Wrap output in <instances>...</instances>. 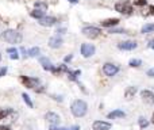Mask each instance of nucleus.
<instances>
[{"instance_id":"1","label":"nucleus","mask_w":154,"mask_h":130,"mask_svg":"<svg viewBox=\"0 0 154 130\" xmlns=\"http://www.w3.org/2000/svg\"><path fill=\"white\" fill-rule=\"evenodd\" d=\"M70 111L75 115L76 118H82L85 117V114L88 113V104L85 100L82 99H76V100L72 102L70 104Z\"/></svg>"},{"instance_id":"2","label":"nucleus","mask_w":154,"mask_h":130,"mask_svg":"<svg viewBox=\"0 0 154 130\" xmlns=\"http://www.w3.org/2000/svg\"><path fill=\"white\" fill-rule=\"evenodd\" d=\"M2 40L10 43H19L22 41V34L16 30H5L4 33H2Z\"/></svg>"},{"instance_id":"3","label":"nucleus","mask_w":154,"mask_h":130,"mask_svg":"<svg viewBox=\"0 0 154 130\" xmlns=\"http://www.w3.org/2000/svg\"><path fill=\"white\" fill-rule=\"evenodd\" d=\"M115 10H116L118 12L123 14V15H130V14L133 12V7H131V4L127 2V0L118 2L116 4H115Z\"/></svg>"},{"instance_id":"4","label":"nucleus","mask_w":154,"mask_h":130,"mask_svg":"<svg viewBox=\"0 0 154 130\" xmlns=\"http://www.w3.org/2000/svg\"><path fill=\"white\" fill-rule=\"evenodd\" d=\"M82 34H84L87 38L95 40V38H97L99 35L101 34V30L97 29V27H95V26H87L82 29Z\"/></svg>"},{"instance_id":"5","label":"nucleus","mask_w":154,"mask_h":130,"mask_svg":"<svg viewBox=\"0 0 154 130\" xmlns=\"http://www.w3.org/2000/svg\"><path fill=\"white\" fill-rule=\"evenodd\" d=\"M20 81L24 87L27 88H35L39 87V79L37 77H30V76H20Z\"/></svg>"},{"instance_id":"6","label":"nucleus","mask_w":154,"mask_h":130,"mask_svg":"<svg viewBox=\"0 0 154 130\" xmlns=\"http://www.w3.org/2000/svg\"><path fill=\"white\" fill-rule=\"evenodd\" d=\"M103 72H104L106 76L112 77L119 72V66L115 65V64H111V62H106V64L103 65Z\"/></svg>"},{"instance_id":"7","label":"nucleus","mask_w":154,"mask_h":130,"mask_svg":"<svg viewBox=\"0 0 154 130\" xmlns=\"http://www.w3.org/2000/svg\"><path fill=\"white\" fill-rule=\"evenodd\" d=\"M80 50H81L82 57H85V59H89V57H92L93 54H95L96 48L93 45H91V43H82Z\"/></svg>"},{"instance_id":"8","label":"nucleus","mask_w":154,"mask_h":130,"mask_svg":"<svg viewBox=\"0 0 154 130\" xmlns=\"http://www.w3.org/2000/svg\"><path fill=\"white\" fill-rule=\"evenodd\" d=\"M45 119L48 121V122L50 123V125L57 126V125L60 123V121H61V118H60V115L57 114V113H54V111H49V113H46Z\"/></svg>"},{"instance_id":"9","label":"nucleus","mask_w":154,"mask_h":130,"mask_svg":"<svg viewBox=\"0 0 154 130\" xmlns=\"http://www.w3.org/2000/svg\"><path fill=\"white\" fill-rule=\"evenodd\" d=\"M118 48L120 50H134L138 48V43L135 41H123V42L118 43Z\"/></svg>"},{"instance_id":"10","label":"nucleus","mask_w":154,"mask_h":130,"mask_svg":"<svg viewBox=\"0 0 154 130\" xmlns=\"http://www.w3.org/2000/svg\"><path fill=\"white\" fill-rule=\"evenodd\" d=\"M112 125L107 121H95L92 123V129L93 130H111Z\"/></svg>"},{"instance_id":"11","label":"nucleus","mask_w":154,"mask_h":130,"mask_svg":"<svg viewBox=\"0 0 154 130\" xmlns=\"http://www.w3.org/2000/svg\"><path fill=\"white\" fill-rule=\"evenodd\" d=\"M141 98L143 102H146L147 104H154V92L149 90H142L141 91Z\"/></svg>"},{"instance_id":"12","label":"nucleus","mask_w":154,"mask_h":130,"mask_svg":"<svg viewBox=\"0 0 154 130\" xmlns=\"http://www.w3.org/2000/svg\"><path fill=\"white\" fill-rule=\"evenodd\" d=\"M57 23V19L54 16H43L42 19H39V24L41 26H45V27H50L54 26Z\"/></svg>"},{"instance_id":"13","label":"nucleus","mask_w":154,"mask_h":130,"mask_svg":"<svg viewBox=\"0 0 154 130\" xmlns=\"http://www.w3.org/2000/svg\"><path fill=\"white\" fill-rule=\"evenodd\" d=\"M61 45H62V38L58 37V35H54V37H51L49 40V46L51 49H58L61 48Z\"/></svg>"},{"instance_id":"14","label":"nucleus","mask_w":154,"mask_h":130,"mask_svg":"<svg viewBox=\"0 0 154 130\" xmlns=\"http://www.w3.org/2000/svg\"><path fill=\"white\" fill-rule=\"evenodd\" d=\"M125 117H126V113L123 111V110H119V109L108 113V115H107L108 119H119V118H125Z\"/></svg>"},{"instance_id":"15","label":"nucleus","mask_w":154,"mask_h":130,"mask_svg":"<svg viewBox=\"0 0 154 130\" xmlns=\"http://www.w3.org/2000/svg\"><path fill=\"white\" fill-rule=\"evenodd\" d=\"M39 62H41V65L43 66V69H45V71H50V72H53V71H54V68H56V66L51 64L50 60L46 59V57H41V59H39Z\"/></svg>"},{"instance_id":"16","label":"nucleus","mask_w":154,"mask_h":130,"mask_svg":"<svg viewBox=\"0 0 154 130\" xmlns=\"http://www.w3.org/2000/svg\"><path fill=\"white\" fill-rule=\"evenodd\" d=\"M101 26L103 27H112V26H116L119 23V19L118 18H111V19H106V21L100 22Z\"/></svg>"},{"instance_id":"17","label":"nucleus","mask_w":154,"mask_h":130,"mask_svg":"<svg viewBox=\"0 0 154 130\" xmlns=\"http://www.w3.org/2000/svg\"><path fill=\"white\" fill-rule=\"evenodd\" d=\"M135 94H137V87H128L127 90L125 91V98L127 99V100H130V99L134 98Z\"/></svg>"},{"instance_id":"18","label":"nucleus","mask_w":154,"mask_h":130,"mask_svg":"<svg viewBox=\"0 0 154 130\" xmlns=\"http://www.w3.org/2000/svg\"><path fill=\"white\" fill-rule=\"evenodd\" d=\"M30 15L32 16V18H35V19H42L43 16H45V11H41V10H34V11H31L30 12Z\"/></svg>"},{"instance_id":"19","label":"nucleus","mask_w":154,"mask_h":130,"mask_svg":"<svg viewBox=\"0 0 154 130\" xmlns=\"http://www.w3.org/2000/svg\"><path fill=\"white\" fill-rule=\"evenodd\" d=\"M7 53L10 54V59H12V60H18V59H19L18 50H16L15 48H8V49H7Z\"/></svg>"},{"instance_id":"20","label":"nucleus","mask_w":154,"mask_h":130,"mask_svg":"<svg viewBox=\"0 0 154 130\" xmlns=\"http://www.w3.org/2000/svg\"><path fill=\"white\" fill-rule=\"evenodd\" d=\"M154 31V23H147L145 24L143 27H142L141 33H143V34H147V33H153Z\"/></svg>"},{"instance_id":"21","label":"nucleus","mask_w":154,"mask_h":130,"mask_svg":"<svg viewBox=\"0 0 154 130\" xmlns=\"http://www.w3.org/2000/svg\"><path fill=\"white\" fill-rule=\"evenodd\" d=\"M22 98H23V100H24V103L27 104V106L30 107V109H32L34 107V104H32V102H31V99H30V96L27 95V94H22Z\"/></svg>"},{"instance_id":"22","label":"nucleus","mask_w":154,"mask_h":130,"mask_svg":"<svg viewBox=\"0 0 154 130\" xmlns=\"http://www.w3.org/2000/svg\"><path fill=\"white\" fill-rule=\"evenodd\" d=\"M35 10H41V11H46L48 10V4L43 2H37L35 3Z\"/></svg>"},{"instance_id":"23","label":"nucleus","mask_w":154,"mask_h":130,"mask_svg":"<svg viewBox=\"0 0 154 130\" xmlns=\"http://www.w3.org/2000/svg\"><path fill=\"white\" fill-rule=\"evenodd\" d=\"M128 65L133 66V68H138V66H141V65H142V61H141L139 59H133V60H130Z\"/></svg>"},{"instance_id":"24","label":"nucleus","mask_w":154,"mask_h":130,"mask_svg":"<svg viewBox=\"0 0 154 130\" xmlns=\"http://www.w3.org/2000/svg\"><path fill=\"white\" fill-rule=\"evenodd\" d=\"M138 123H139V128H141V129H145V128H147V126H149V122H147L146 118H143V117H139Z\"/></svg>"},{"instance_id":"25","label":"nucleus","mask_w":154,"mask_h":130,"mask_svg":"<svg viewBox=\"0 0 154 130\" xmlns=\"http://www.w3.org/2000/svg\"><path fill=\"white\" fill-rule=\"evenodd\" d=\"M11 113V109H0V121L4 119L5 117H8Z\"/></svg>"},{"instance_id":"26","label":"nucleus","mask_w":154,"mask_h":130,"mask_svg":"<svg viewBox=\"0 0 154 130\" xmlns=\"http://www.w3.org/2000/svg\"><path fill=\"white\" fill-rule=\"evenodd\" d=\"M80 73H81L80 71H75V72L69 71V72H68V75H69V79L73 80V81H77V76H80Z\"/></svg>"},{"instance_id":"27","label":"nucleus","mask_w":154,"mask_h":130,"mask_svg":"<svg viewBox=\"0 0 154 130\" xmlns=\"http://www.w3.org/2000/svg\"><path fill=\"white\" fill-rule=\"evenodd\" d=\"M38 54H39V48H32L27 52V56L29 57H35V56H38Z\"/></svg>"},{"instance_id":"28","label":"nucleus","mask_w":154,"mask_h":130,"mask_svg":"<svg viewBox=\"0 0 154 130\" xmlns=\"http://www.w3.org/2000/svg\"><path fill=\"white\" fill-rule=\"evenodd\" d=\"M146 0H134V4L135 5H139V7H141V5H145L146 4Z\"/></svg>"},{"instance_id":"29","label":"nucleus","mask_w":154,"mask_h":130,"mask_svg":"<svg viewBox=\"0 0 154 130\" xmlns=\"http://www.w3.org/2000/svg\"><path fill=\"white\" fill-rule=\"evenodd\" d=\"M146 75L150 77V79H154V66H153V68H150L149 71L146 72Z\"/></svg>"},{"instance_id":"30","label":"nucleus","mask_w":154,"mask_h":130,"mask_svg":"<svg viewBox=\"0 0 154 130\" xmlns=\"http://www.w3.org/2000/svg\"><path fill=\"white\" fill-rule=\"evenodd\" d=\"M109 33H114V34H120V33H125V30H115V29H111L109 30Z\"/></svg>"},{"instance_id":"31","label":"nucleus","mask_w":154,"mask_h":130,"mask_svg":"<svg viewBox=\"0 0 154 130\" xmlns=\"http://www.w3.org/2000/svg\"><path fill=\"white\" fill-rule=\"evenodd\" d=\"M50 130H69V129H65V128H57V126L50 125Z\"/></svg>"},{"instance_id":"32","label":"nucleus","mask_w":154,"mask_h":130,"mask_svg":"<svg viewBox=\"0 0 154 130\" xmlns=\"http://www.w3.org/2000/svg\"><path fill=\"white\" fill-rule=\"evenodd\" d=\"M149 48H150V49H153V50H154V38H153V40H150V41H149Z\"/></svg>"},{"instance_id":"33","label":"nucleus","mask_w":154,"mask_h":130,"mask_svg":"<svg viewBox=\"0 0 154 130\" xmlns=\"http://www.w3.org/2000/svg\"><path fill=\"white\" fill-rule=\"evenodd\" d=\"M0 130H11L10 126H7V125H2L0 126Z\"/></svg>"},{"instance_id":"34","label":"nucleus","mask_w":154,"mask_h":130,"mask_svg":"<svg viewBox=\"0 0 154 130\" xmlns=\"http://www.w3.org/2000/svg\"><path fill=\"white\" fill-rule=\"evenodd\" d=\"M72 59H73V56H72V54H69V56H66V57H65V62H69Z\"/></svg>"},{"instance_id":"35","label":"nucleus","mask_w":154,"mask_h":130,"mask_svg":"<svg viewBox=\"0 0 154 130\" xmlns=\"http://www.w3.org/2000/svg\"><path fill=\"white\" fill-rule=\"evenodd\" d=\"M149 10H150V15H154V5H150Z\"/></svg>"},{"instance_id":"36","label":"nucleus","mask_w":154,"mask_h":130,"mask_svg":"<svg viewBox=\"0 0 154 130\" xmlns=\"http://www.w3.org/2000/svg\"><path fill=\"white\" fill-rule=\"evenodd\" d=\"M69 130H80V126H77V125H75V126H72Z\"/></svg>"},{"instance_id":"37","label":"nucleus","mask_w":154,"mask_h":130,"mask_svg":"<svg viewBox=\"0 0 154 130\" xmlns=\"http://www.w3.org/2000/svg\"><path fill=\"white\" fill-rule=\"evenodd\" d=\"M57 33H58V34H64V33H65V29H60V30H57Z\"/></svg>"},{"instance_id":"38","label":"nucleus","mask_w":154,"mask_h":130,"mask_svg":"<svg viewBox=\"0 0 154 130\" xmlns=\"http://www.w3.org/2000/svg\"><path fill=\"white\" fill-rule=\"evenodd\" d=\"M68 2H69V3H72V4H76V3L79 2V0H68Z\"/></svg>"},{"instance_id":"39","label":"nucleus","mask_w":154,"mask_h":130,"mask_svg":"<svg viewBox=\"0 0 154 130\" xmlns=\"http://www.w3.org/2000/svg\"><path fill=\"white\" fill-rule=\"evenodd\" d=\"M152 122L154 123V113H153V118H152Z\"/></svg>"},{"instance_id":"40","label":"nucleus","mask_w":154,"mask_h":130,"mask_svg":"<svg viewBox=\"0 0 154 130\" xmlns=\"http://www.w3.org/2000/svg\"><path fill=\"white\" fill-rule=\"evenodd\" d=\"M0 60H2V54H0Z\"/></svg>"}]
</instances>
